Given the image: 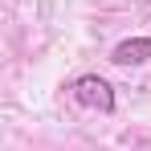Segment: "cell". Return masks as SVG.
<instances>
[{
	"mask_svg": "<svg viewBox=\"0 0 151 151\" xmlns=\"http://www.w3.org/2000/svg\"><path fill=\"white\" fill-rule=\"evenodd\" d=\"M70 94H74L78 106L86 110H98V114H114V86L102 74H78L70 82Z\"/></svg>",
	"mask_w": 151,
	"mask_h": 151,
	"instance_id": "obj_1",
	"label": "cell"
},
{
	"mask_svg": "<svg viewBox=\"0 0 151 151\" xmlns=\"http://www.w3.org/2000/svg\"><path fill=\"white\" fill-rule=\"evenodd\" d=\"M110 61L123 65V70H135V65H147L151 61V37H127L110 49Z\"/></svg>",
	"mask_w": 151,
	"mask_h": 151,
	"instance_id": "obj_2",
	"label": "cell"
}]
</instances>
